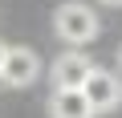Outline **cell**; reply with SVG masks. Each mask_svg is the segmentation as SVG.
Instances as JSON below:
<instances>
[{
    "label": "cell",
    "mask_w": 122,
    "mask_h": 118,
    "mask_svg": "<svg viewBox=\"0 0 122 118\" xmlns=\"http://www.w3.org/2000/svg\"><path fill=\"white\" fill-rule=\"evenodd\" d=\"M53 29H57V37L65 41L69 49H81V45H94V41H98L102 21H98V12H94L90 4L65 0V4L57 8V16H53Z\"/></svg>",
    "instance_id": "cell-1"
},
{
    "label": "cell",
    "mask_w": 122,
    "mask_h": 118,
    "mask_svg": "<svg viewBox=\"0 0 122 118\" xmlns=\"http://www.w3.org/2000/svg\"><path fill=\"white\" fill-rule=\"evenodd\" d=\"M41 77V57L25 45H8V57H4V69H0V82L12 86V90H25Z\"/></svg>",
    "instance_id": "cell-2"
},
{
    "label": "cell",
    "mask_w": 122,
    "mask_h": 118,
    "mask_svg": "<svg viewBox=\"0 0 122 118\" xmlns=\"http://www.w3.org/2000/svg\"><path fill=\"white\" fill-rule=\"evenodd\" d=\"M98 65L90 61V57L81 53V49H69V53H61L57 61H53V90H81L86 82H90V73H94Z\"/></svg>",
    "instance_id": "cell-3"
},
{
    "label": "cell",
    "mask_w": 122,
    "mask_h": 118,
    "mask_svg": "<svg viewBox=\"0 0 122 118\" xmlns=\"http://www.w3.org/2000/svg\"><path fill=\"white\" fill-rule=\"evenodd\" d=\"M81 94L90 98L94 114H110V110L122 106V82H118V73H110V69H94L90 82L81 86Z\"/></svg>",
    "instance_id": "cell-4"
},
{
    "label": "cell",
    "mask_w": 122,
    "mask_h": 118,
    "mask_svg": "<svg viewBox=\"0 0 122 118\" xmlns=\"http://www.w3.org/2000/svg\"><path fill=\"white\" fill-rule=\"evenodd\" d=\"M49 118H94V106L81 90H53Z\"/></svg>",
    "instance_id": "cell-5"
},
{
    "label": "cell",
    "mask_w": 122,
    "mask_h": 118,
    "mask_svg": "<svg viewBox=\"0 0 122 118\" xmlns=\"http://www.w3.org/2000/svg\"><path fill=\"white\" fill-rule=\"evenodd\" d=\"M4 57H8V45L0 41V69H4Z\"/></svg>",
    "instance_id": "cell-6"
},
{
    "label": "cell",
    "mask_w": 122,
    "mask_h": 118,
    "mask_svg": "<svg viewBox=\"0 0 122 118\" xmlns=\"http://www.w3.org/2000/svg\"><path fill=\"white\" fill-rule=\"evenodd\" d=\"M98 4H106V8H122V0H98Z\"/></svg>",
    "instance_id": "cell-7"
},
{
    "label": "cell",
    "mask_w": 122,
    "mask_h": 118,
    "mask_svg": "<svg viewBox=\"0 0 122 118\" xmlns=\"http://www.w3.org/2000/svg\"><path fill=\"white\" fill-rule=\"evenodd\" d=\"M118 65H122V45H118Z\"/></svg>",
    "instance_id": "cell-8"
}]
</instances>
